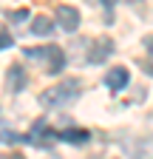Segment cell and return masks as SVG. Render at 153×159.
Listing matches in <instances>:
<instances>
[{"label":"cell","mask_w":153,"mask_h":159,"mask_svg":"<svg viewBox=\"0 0 153 159\" xmlns=\"http://www.w3.org/2000/svg\"><path fill=\"white\" fill-rule=\"evenodd\" d=\"M80 94V80L71 77V80H63V83H57L54 88H46L40 94V102L46 108H60V105H68L71 99H76Z\"/></svg>","instance_id":"obj_1"},{"label":"cell","mask_w":153,"mask_h":159,"mask_svg":"<svg viewBox=\"0 0 153 159\" xmlns=\"http://www.w3.org/2000/svg\"><path fill=\"white\" fill-rule=\"evenodd\" d=\"M23 54H26V57H31V60H46L43 71H48V74H60V71L65 68V54H63V48H60V46H46V48H26Z\"/></svg>","instance_id":"obj_2"},{"label":"cell","mask_w":153,"mask_h":159,"mask_svg":"<svg viewBox=\"0 0 153 159\" xmlns=\"http://www.w3.org/2000/svg\"><path fill=\"white\" fill-rule=\"evenodd\" d=\"M111 54H113V40H111V37H102V40H97V43L91 46V51H88V63H91V66L105 63Z\"/></svg>","instance_id":"obj_3"},{"label":"cell","mask_w":153,"mask_h":159,"mask_svg":"<svg viewBox=\"0 0 153 159\" xmlns=\"http://www.w3.org/2000/svg\"><path fill=\"white\" fill-rule=\"evenodd\" d=\"M57 23H60L63 31H76V26H80V11L74 6H57Z\"/></svg>","instance_id":"obj_4"},{"label":"cell","mask_w":153,"mask_h":159,"mask_svg":"<svg viewBox=\"0 0 153 159\" xmlns=\"http://www.w3.org/2000/svg\"><path fill=\"white\" fill-rule=\"evenodd\" d=\"M26 83H28L26 68H23V66H9V74H6V88H9L11 94H17V91H23V88H26Z\"/></svg>","instance_id":"obj_5"},{"label":"cell","mask_w":153,"mask_h":159,"mask_svg":"<svg viewBox=\"0 0 153 159\" xmlns=\"http://www.w3.org/2000/svg\"><path fill=\"white\" fill-rule=\"evenodd\" d=\"M128 80H130V74H128V68H111L108 74H105V85L111 88V91H122L125 85H128Z\"/></svg>","instance_id":"obj_6"},{"label":"cell","mask_w":153,"mask_h":159,"mask_svg":"<svg viewBox=\"0 0 153 159\" xmlns=\"http://www.w3.org/2000/svg\"><path fill=\"white\" fill-rule=\"evenodd\" d=\"M57 136H60L63 142H71V145H85L88 139H91V134L85 128H65V131H60Z\"/></svg>","instance_id":"obj_7"},{"label":"cell","mask_w":153,"mask_h":159,"mask_svg":"<svg viewBox=\"0 0 153 159\" xmlns=\"http://www.w3.org/2000/svg\"><path fill=\"white\" fill-rule=\"evenodd\" d=\"M31 31H34V34H40V37H46V34L54 31V23H51L46 14H37V17L31 20Z\"/></svg>","instance_id":"obj_8"},{"label":"cell","mask_w":153,"mask_h":159,"mask_svg":"<svg viewBox=\"0 0 153 159\" xmlns=\"http://www.w3.org/2000/svg\"><path fill=\"white\" fill-rule=\"evenodd\" d=\"M20 134L17 131H11V128H0V142H20Z\"/></svg>","instance_id":"obj_9"},{"label":"cell","mask_w":153,"mask_h":159,"mask_svg":"<svg viewBox=\"0 0 153 159\" xmlns=\"http://www.w3.org/2000/svg\"><path fill=\"white\" fill-rule=\"evenodd\" d=\"M9 46H14V37H11L6 29H0V51H3V48H9Z\"/></svg>","instance_id":"obj_10"},{"label":"cell","mask_w":153,"mask_h":159,"mask_svg":"<svg viewBox=\"0 0 153 159\" xmlns=\"http://www.w3.org/2000/svg\"><path fill=\"white\" fill-rule=\"evenodd\" d=\"M26 17H28L26 9H20V11H14V14H11V20H26Z\"/></svg>","instance_id":"obj_11"},{"label":"cell","mask_w":153,"mask_h":159,"mask_svg":"<svg viewBox=\"0 0 153 159\" xmlns=\"http://www.w3.org/2000/svg\"><path fill=\"white\" fill-rule=\"evenodd\" d=\"M102 3H105V6H108V9H111V6H113V3H116V0H102Z\"/></svg>","instance_id":"obj_12"}]
</instances>
